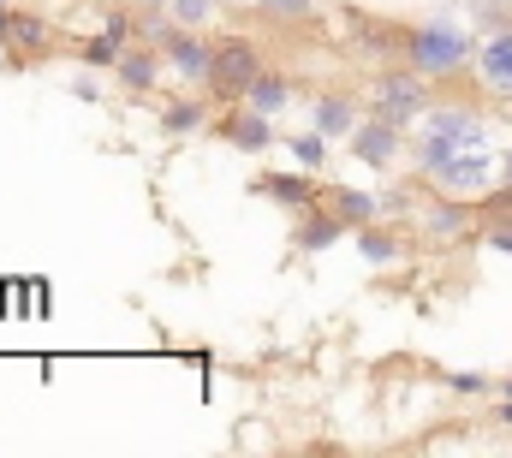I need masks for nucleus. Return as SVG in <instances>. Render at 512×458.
<instances>
[{
	"label": "nucleus",
	"mask_w": 512,
	"mask_h": 458,
	"mask_svg": "<svg viewBox=\"0 0 512 458\" xmlns=\"http://www.w3.org/2000/svg\"><path fill=\"white\" fill-rule=\"evenodd\" d=\"M489 179H495L489 149H465V155H453L447 167H435V173H429V185H435V191H447V197H483V191H489Z\"/></svg>",
	"instance_id": "6e6552de"
},
{
	"label": "nucleus",
	"mask_w": 512,
	"mask_h": 458,
	"mask_svg": "<svg viewBox=\"0 0 512 458\" xmlns=\"http://www.w3.org/2000/svg\"><path fill=\"white\" fill-rule=\"evenodd\" d=\"M352 238H358V250H364L376 268H387V262H399V256H405V238H399V232H387V227H376V221H370V227H358Z\"/></svg>",
	"instance_id": "f3484780"
},
{
	"label": "nucleus",
	"mask_w": 512,
	"mask_h": 458,
	"mask_svg": "<svg viewBox=\"0 0 512 458\" xmlns=\"http://www.w3.org/2000/svg\"><path fill=\"white\" fill-rule=\"evenodd\" d=\"M364 114H370V108H358L346 90H322V96H316V114H310V125H316V131H328V137H352V125H358Z\"/></svg>",
	"instance_id": "4468645a"
},
{
	"label": "nucleus",
	"mask_w": 512,
	"mask_h": 458,
	"mask_svg": "<svg viewBox=\"0 0 512 458\" xmlns=\"http://www.w3.org/2000/svg\"><path fill=\"white\" fill-rule=\"evenodd\" d=\"M340 24H346V36H352V48L358 54H370V60H405V42H411V24H399V18H376V12H364V6H346L340 12Z\"/></svg>",
	"instance_id": "39448f33"
},
{
	"label": "nucleus",
	"mask_w": 512,
	"mask_h": 458,
	"mask_svg": "<svg viewBox=\"0 0 512 458\" xmlns=\"http://www.w3.org/2000/svg\"><path fill=\"white\" fill-rule=\"evenodd\" d=\"M495 417H501V429H512V399L507 393H501V411H495Z\"/></svg>",
	"instance_id": "bb28decb"
},
{
	"label": "nucleus",
	"mask_w": 512,
	"mask_h": 458,
	"mask_svg": "<svg viewBox=\"0 0 512 458\" xmlns=\"http://www.w3.org/2000/svg\"><path fill=\"white\" fill-rule=\"evenodd\" d=\"M161 54H167V66L185 78V84H209V60H215V42H203V30H173L167 42H161Z\"/></svg>",
	"instance_id": "9b49d317"
},
{
	"label": "nucleus",
	"mask_w": 512,
	"mask_h": 458,
	"mask_svg": "<svg viewBox=\"0 0 512 458\" xmlns=\"http://www.w3.org/2000/svg\"><path fill=\"white\" fill-rule=\"evenodd\" d=\"M471 12H477L483 36H489V30H512V12L501 6V0H471Z\"/></svg>",
	"instance_id": "5701e85b"
},
{
	"label": "nucleus",
	"mask_w": 512,
	"mask_h": 458,
	"mask_svg": "<svg viewBox=\"0 0 512 458\" xmlns=\"http://www.w3.org/2000/svg\"><path fill=\"white\" fill-rule=\"evenodd\" d=\"M203 114H209L203 102H167V108H161V131L185 137V131H197V125H203Z\"/></svg>",
	"instance_id": "4be33fe9"
},
{
	"label": "nucleus",
	"mask_w": 512,
	"mask_h": 458,
	"mask_svg": "<svg viewBox=\"0 0 512 458\" xmlns=\"http://www.w3.org/2000/svg\"><path fill=\"white\" fill-rule=\"evenodd\" d=\"M251 191H262L268 203H280V209H292V215H304V209L322 203V185H316L310 167H298V173H262Z\"/></svg>",
	"instance_id": "f8f14e48"
},
{
	"label": "nucleus",
	"mask_w": 512,
	"mask_h": 458,
	"mask_svg": "<svg viewBox=\"0 0 512 458\" xmlns=\"http://www.w3.org/2000/svg\"><path fill=\"white\" fill-rule=\"evenodd\" d=\"M286 149H292V161H298V167H310V173H316V167L328 161V131H316V125H310V131H298V137H286Z\"/></svg>",
	"instance_id": "aec40b11"
},
{
	"label": "nucleus",
	"mask_w": 512,
	"mask_h": 458,
	"mask_svg": "<svg viewBox=\"0 0 512 458\" xmlns=\"http://www.w3.org/2000/svg\"><path fill=\"white\" fill-rule=\"evenodd\" d=\"M114 78L126 84L131 96H149L155 90V78H161V48L149 42V48H126L120 54V66H114Z\"/></svg>",
	"instance_id": "2eb2a0df"
},
{
	"label": "nucleus",
	"mask_w": 512,
	"mask_h": 458,
	"mask_svg": "<svg viewBox=\"0 0 512 458\" xmlns=\"http://www.w3.org/2000/svg\"><path fill=\"white\" fill-rule=\"evenodd\" d=\"M489 143V125L477 108H465V102H429V114L411 125V167L429 179L435 167H447L453 155H465V149H483Z\"/></svg>",
	"instance_id": "f257e3e1"
},
{
	"label": "nucleus",
	"mask_w": 512,
	"mask_h": 458,
	"mask_svg": "<svg viewBox=\"0 0 512 458\" xmlns=\"http://www.w3.org/2000/svg\"><path fill=\"white\" fill-rule=\"evenodd\" d=\"M483 238H489L495 250H507V256H512V209H507V215H489V227H483Z\"/></svg>",
	"instance_id": "393cba45"
},
{
	"label": "nucleus",
	"mask_w": 512,
	"mask_h": 458,
	"mask_svg": "<svg viewBox=\"0 0 512 458\" xmlns=\"http://www.w3.org/2000/svg\"><path fill=\"white\" fill-rule=\"evenodd\" d=\"M334 238H346V215H340L334 203H316V209L298 215V232H292L298 250H328Z\"/></svg>",
	"instance_id": "ddd939ff"
},
{
	"label": "nucleus",
	"mask_w": 512,
	"mask_h": 458,
	"mask_svg": "<svg viewBox=\"0 0 512 458\" xmlns=\"http://www.w3.org/2000/svg\"><path fill=\"white\" fill-rule=\"evenodd\" d=\"M310 6H316V0H262V12H268V18H286V24H292V18H310Z\"/></svg>",
	"instance_id": "b1692460"
},
{
	"label": "nucleus",
	"mask_w": 512,
	"mask_h": 458,
	"mask_svg": "<svg viewBox=\"0 0 512 458\" xmlns=\"http://www.w3.org/2000/svg\"><path fill=\"white\" fill-rule=\"evenodd\" d=\"M477 84L489 90V96H501L512 102V30H489L483 42H477Z\"/></svg>",
	"instance_id": "9d476101"
},
{
	"label": "nucleus",
	"mask_w": 512,
	"mask_h": 458,
	"mask_svg": "<svg viewBox=\"0 0 512 458\" xmlns=\"http://www.w3.org/2000/svg\"><path fill=\"white\" fill-rule=\"evenodd\" d=\"M405 66H417L423 78H459L477 66V36L447 18V12H429L411 24V42H405Z\"/></svg>",
	"instance_id": "f03ea898"
},
{
	"label": "nucleus",
	"mask_w": 512,
	"mask_h": 458,
	"mask_svg": "<svg viewBox=\"0 0 512 458\" xmlns=\"http://www.w3.org/2000/svg\"><path fill=\"white\" fill-rule=\"evenodd\" d=\"M227 6H256V12H262V0H227Z\"/></svg>",
	"instance_id": "c85d7f7f"
},
{
	"label": "nucleus",
	"mask_w": 512,
	"mask_h": 458,
	"mask_svg": "<svg viewBox=\"0 0 512 458\" xmlns=\"http://www.w3.org/2000/svg\"><path fill=\"white\" fill-rule=\"evenodd\" d=\"M477 215H483V209H477L471 197L429 191V203H423V215H417V238H423V244H459V238H471Z\"/></svg>",
	"instance_id": "423d86ee"
},
{
	"label": "nucleus",
	"mask_w": 512,
	"mask_h": 458,
	"mask_svg": "<svg viewBox=\"0 0 512 458\" xmlns=\"http://www.w3.org/2000/svg\"><path fill=\"white\" fill-rule=\"evenodd\" d=\"M429 84H435V78H423L417 66L393 60V66H382V72H376V84H370V102H364V108L411 131L417 119L429 114V102H435V96H429Z\"/></svg>",
	"instance_id": "7ed1b4c3"
},
{
	"label": "nucleus",
	"mask_w": 512,
	"mask_h": 458,
	"mask_svg": "<svg viewBox=\"0 0 512 458\" xmlns=\"http://www.w3.org/2000/svg\"><path fill=\"white\" fill-rule=\"evenodd\" d=\"M292 96H298V90H292V78H286V72H268V66H262V78H256L251 84V96H245V102H251L256 114H280V108H286V102H292Z\"/></svg>",
	"instance_id": "dca6fc26"
},
{
	"label": "nucleus",
	"mask_w": 512,
	"mask_h": 458,
	"mask_svg": "<svg viewBox=\"0 0 512 458\" xmlns=\"http://www.w3.org/2000/svg\"><path fill=\"white\" fill-rule=\"evenodd\" d=\"M215 137L245 149V155H262V149H274V119L256 114L251 102H227V114L215 119Z\"/></svg>",
	"instance_id": "1a4fd4ad"
},
{
	"label": "nucleus",
	"mask_w": 512,
	"mask_h": 458,
	"mask_svg": "<svg viewBox=\"0 0 512 458\" xmlns=\"http://www.w3.org/2000/svg\"><path fill=\"white\" fill-rule=\"evenodd\" d=\"M328 203L346 215V227H370V221L382 215V197H370V191H358V185H346V191H328Z\"/></svg>",
	"instance_id": "a211bd4d"
},
{
	"label": "nucleus",
	"mask_w": 512,
	"mask_h": 458,
	"mask_svg": "<svg viewBox=\"0 0 512 458\" xmlns=\"http://www.w3.org/2000/svg\"><path fill=\"white\" fill-rule=\"evenodd\" d=\"M405 149H411V131L393 125V119H382V114H364L352 125V155H358L364 167H393Z\"/></svg>",
	"instance_id": "0eeeda50"
},
{
	"label": "nucleus",
	"mask_w": 512,
	"mask_h": 458,
	"mask_svg": "<svg viewBox=\"0 0 512 458\" xmlns=\"http://www.w3.org/2000/svg\"><path fill=\"white\" fill-rule=\"evenodd\" d=\"M215 6H227V0H167V12H173V24H185V30H209V18H215Z\"/></svg>",
	"instance_id": "412c9836"
},
{
	"label": "nucleus",
	"mask_w": 512,
	"mask_h": 458,
	"mask_svg": "<svg viewBox=\"0 0 512 458\" xmlns=\"http://www.w3.org/2000/svg\"><path fill=\"white\" fill-rule=\"evenodd\" d=\"M48 36H54V30H48L36 12H12V18H6V42H18L24 54H48Z\"/></svg>",
	"instance_id": "6ab92c4d"
},
{
	"label": "nucleus",
	"mask_w": 512,
	"mask_h": 458,
	"mask_svg": "<svg viewBox=\"0 0 512 458\" xmlns=\"http://www.w3.org/2000/svg\"><path fill=\"white\" fill-rule=\"evenodd\" d=\"M501 179H507V185H512V149H507V161H501Z\"/></svg>",
	"instance_id": "cd10ccee"
},
{
	"label": "nucleus",
	"mask_w": 512,
	"mask_h": 458,
	"mask_svg": "<svg viewBox=\"0 0 512 458\" xmlns=\"http://www.w3.org/2000/svg\"><path fill=\"white\" fill-rule=\"evenodd\" d=\"M256 78H262V48L251 36H221L215 60H209V96L215 102H245Z\"/></svg>",
	"instance_id": "20e7f679"
},
{
	"label": "nucleus",
	"mask_w": 512,
	"mask_h": 458,
	"mask_svg": "<svg viewBox=\"0 0 512 458\" xmlns=\"http://www.w3.org/2000/svg\"><path fill=\"white\" fill-rule=\"evenodd\" d=\"M501 393H507V399H512V375H507V381H501Z\"/></svg>",
	"instance_id": "c756f323"
},
{
	"label": "nucleus",
	"mask_w": 512,
	"mask_h": 458,
	"mask_svg": "<svg viewBox=\"0 0 512 458\" xmlns=\"http://www.w3.org/2000/svg\"><path fill=\"white\" fill-rule=\"evenodd\" d=\"M447 387H453V393H489L495 381H489V375H477V369H459V375H447Z\"/></svg>",
	"instance_id": "a878e982"
}]
</instances>
